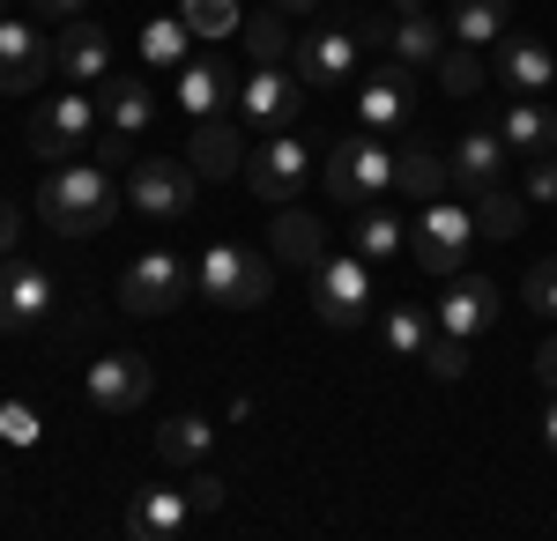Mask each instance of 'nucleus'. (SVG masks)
<instances>
[{
  "instance_id": "nucleus-14",
  "label": "nucleus",
  "mask_w": 557,
  "mask_h": 541,
  "mask_svg": "<svg viewBox=\"0 0 557 541\" xmlns=\"http://www.w3.org/2000/svg\"><path fill=\"white\" fill-rule=\"evenodd\" d=\"M357 23H335V30H305L298 45H290V67H298L305 89H343L349 75H357Z\"/></svg>"
},
{
  "instance_id": "nucleus-28",
  "label": "nucleus",
  "mask_w": 557,
  "mask_h": 541,
  "mask_svg": "<svg viewBox=\"0 0 557 541\" xmlns=\"http://www.w3.org/2000/svg\"><path fill=\"white\" fill-rule=\"evenodd\" d=\"M506 23H513V0H454V15H446L454 45H475V52L506 38Z\"/></svg>"
},
{
  "instance_id": "nucleus-46",
  "label": "nucleus",
  "mask_w": 557,
  "mask_h": 541,
  "mask_svg": "<svg viewBox=\"0 0 557 541\" xmlns=\"http://www.w3.org/2000/svg\"><path fill=\"white\" fill-rule=\"evenodd\" d=\"M283 15H320V0H275Z\"/></svg>"
},
{
  "instance_id": "nucleus-20",
  "label": "nucleus",
  "mask_w": 557,
  "mask_h": 541,
  "mask_svg": "<svg viewBox=\"0 0 557 541\" xmlns=\"http://www.w3.org/2000/svg\"><path fill=\"white\" fill-rule=\"evenodd\" d=\"M238 112H246L253 126H290L305 112V83L283 75V67H253V83L238 89Z\"/></svg>"
},
{
  "instance_id": "nucleus-5",
  "label": "nucleus",
  "mask_w": 557,
  "mask_h": 541,
  "mask_svg": "<svg viewBox=\"0 0 557 541\" xmlns=\"http://www.w3.org/2000/svg\"><path fill=\"white\" fill-rule=\"evenodd\" d=\"M312 312H320V327H364L372 319V260L364 252H327L320 267H312Z\"/></svg>"
},
{
  "instance_id": "nucleus-41",
  "label": "nucleus",
  "mask_w": 557,
  "mask_h": 541,
  "mask_svg": "<svg viewBox=\"0 0 557 541\" xmlns=\"http://www.w3.org/2000/svg\"><path fill=\"white\" fill-rule=\"evenodd\" d=\"M186 498H194V512H215V504H223V475L194 467V490H186Z\"/></svg>"
},
{
  "instance_id": "nucleus-33",
  "label": "nucleus",
  "mask_w": 557,
  "mask_h": 541,
  "mask_svg": "<svg viewBox=\"0 0 557 541\" xmlns=\"http://www.w3.org/2000/svg\"><path fill=\"white\" fill-rule=\"evenodd\" d=\"M431 334H438V319H431L424 304H394V312L380 319V341L394 349V356H424Z\"/></svg>"
},
{
  "instance_id": "nucleus-42",
  "label": "nucleus",
  "mask_w": 557,
  "mask_h": 541,
  "mask_svg": "<svg viewBox=\"0 0 557 541\" xmlns=\"http://www.w3.org/2000/svg\"><path fill=\"white\" fill-rule=\"evenodd\" d=\"M23 8H30V15H38V23H52V30H60V23H75V15H83V0H23Z\"/></svg>"
},
{
  "instance_id": "nucleus-36",
  "label": "nucleus",
  "mask_w": 557,
  "mask_h": 541,
  "mask_svg": "<svg viewBox=\"0 0 557 541\" xmlns=\"http://www.w3.org/2000/svg\"><path fill=\"white\" fill-rule=\"evenodd\" d=\"M431 75H438L446 97H475V89H483V60H475V45H446Z\"/></svg>"
},
{
  "instance_id": "nucleus-32",
  "label": "nucleus",
  "mask_w": 557,
  "mask_h": 541,
  "mask_svg": "<svg viewBox=\"0 0 557 541\" xmlns=\"http://www.w3.org/2000/svg\"><path fill=\"white\" fill-rule=\"evenodd\" d=\"M209 445H215V430L201 416H172L164 430H157V460H164V467H201Z\"/></svg>"
},
{
  "instance_id": "nucleus-40",
  "label": "nucleus",
  "mask_w": 557,
  "mask_h": 541,
  "mask_svg": "<svg viewBox=\"0 0 557 541\" xmlns=\"http://www.w3.org/2000/svg\"><path fill=\"white\" fill-rule=\"evenodd\" d=\"M0 438L23 453V445H38V416L23 408V401H0Z\"/></svg>"
},
{
  "instance_id": "nucleus-29",
  "label": "nucleus",
  "mask_w": 557,
  "mask_h": 541,
  "mask_svg": "<svg viewBox=\"0 0 557 541\" xmlns=\"http://www.w3.org/2000/svg\"><path fill=\"white\" fill-rule=\"evenodd\" d=\"M394 193H401V201H438V193H454V186H446V156H438V149H394Z\"/></svg>"
},
{
  "instance_id": "nucleus-7",
  "label": "nucleus",
  "mask_w": 557,
  "mask_h": 541,
  "mask_svg": "<svg viewBox=\"0 0 557 541\" xmlns=\"http://www.w3.org/2000/svg\"><path fill=\"white\" fill-rule=\"evenodd\" d=\"M89 141H97V104H89V89H60L52 104H38V119H30V149H38L45 164H75Z\"/></svg>"
},
{
  "instance_id": "nucleus-34",
  "label": "nucleus",
  "mask_w": 557,
  "mask_h": 541,
  "mask_svg": "<svg viewBox=\"0 0 557 541\" xmlns=\"http://www.w3.org/2000/svg\"><path fill=\"white\" fill-rule=\"evenodd\" d=\"M186 45H194V30H186L178 15L141 23V67H186Z\"/></svg>"
},
{
  "instance_id": "nucleus-4",
  "label": "nucleus",
  "mask_w": 557,
  "mask_h": 541,
  "mask_svg": "<svg viewBox=\"0 0 557 541\" xmlns=\"http://www.w3.org/2000/svg\"><path fill=\"white\" fill-rule=\"evenodd\" d=\"M380 193H394V149H386L372 126L364 134H343L327 149V201L335 209H372Z\"/></svg>"
},
{
  "instance_id": "nucleus-3",
  "label": "nucleus",
  "mask_w": 557,
  "mask_h": 541,
  "mask_svg": "<svg viewBox=\"0 0 557 541\" xmlns=\"http://www.w3.org/2000/svg\"><path fill=\"white\" fill-rule=\"evenodd\" d=\"M475 252V209L469 201H454V193H438V201H417V223H409V267H424V275H454V267H469Z\"/></svg>"
},
{
  "instance_id": "nucleus-48",
  "label": "nucleus",
  "mask_w": 557,
  "mask_h": 541,
  "mask_svg": "<svg viewBox=\"0 0 557 541\" xmlns=\"http://www.w3.org/2000/svg\"><path fill=\"white\" fill-rule=\"evenodd\" d=\"M0 15H8V0H0Z\"/></svg>"
},
{
  "instance_id": "nucleus-25",
  "label": "nucleus",
  "mask_w": 557,
  "mask_h": 541,
  "mask_svg": "<svg viewBox=\"0 0 557 541\" xmlns=\"http://www.w3.org/2000/svg\"><path fill=\"white\" fill-rule=\"evenodd\" d=\"M268 252L290 260V267H320V260H327V230H320V215H312V209H283V215H275V230H268Z\"/></svg>"
},
{
  "instance_id": "nucleus-23",
  "label": "nucleus",
  "mask_w": 557,
  "mask_h": 541,
  "mask_svg": "<svg viewBox=\"0 0 557 541\" xmlns=\"http://www.w3.org/2000/svg\"><path fill=\"white\" fill-rule=\"evenodd\" d=\"M172 97H178L186 119H223V104L238 97V83H231V67H215V60H186Z\"/></svg>"
},
{
  "instance_id": "nucleus-39",
  "label": "nucleus",
  "mask_w": 557,
  "mask_h": 541,
  "mask_svg": "<svg viewBox=\"0 0 557 541\" xmlns=\"http://www.w3.org/2000/svg\"><path fill=\"white\" fill-rule=\"evenodd\" d=\"M528 209H557V149H543V156H528Z\"/></svg>"
},
{
  "instance_id": "nucleus-43",
  "label": "nucleus",
  "mask_w": 557,
  "mask_h": 541,
  "mask_svg": "<svg viewBox=\"0 0 557 541\" xmlns=\"http://www.w3.org/2000/svg\"><path fill=\"white\" fill-rule=\"evenodd\" d=\"M15 238H23V209H15V201H0V260L15 252Z\"/></svg>"
},
{
  "instance_id": "nucleus-21",
  "label": "nucleus",
  "mask_w": 557,
  "mask_h": 541,
  "mask_svg": "<svg viewBox=\"0 0 557 541\" xmlns=\"http://www.w3.org/2000/svg\"><path fill=\"white\" fill-rule=\"evenodd\" d=\"M186 164H194V178H238V171H246V134L231 119H194Z\"/></svg>"
},
{
  "instance_id": "nucleus-37",
  "label": "nucleus",
  "mask_w": 557,
  "mask_h": 541,
  "mask_svg": "<svg viewBox=\"0 0 557 541\" xmlns=\"http://www.w3.org/2000/svg\"><path fill=\"white\" fill-rule=\"evenodd\" d=\"M424 364H431L438 386H461V378H469V341H461V334H431V341H424Z\"/></svg>"
},
{
  "instance_id": "nucleus-26",
  "label": "nucleus",
  "mask_w": 557,
  "mask_h": 541,
  "mask_svg": "<svg viewBox=\"0 0 557 541\" xmlns=\"http://www.w3.org/2000/svg\"><path fill=\"white\" fill-rule=\"evenodd\" d=\"M349 238H357V252H364L372 267H386V260H401V252H409V223H401L394 209H380V201H372V209L349 215Z\"/></svg>"
},
{
  "instance_id": "nucleus-19",
  "label": "nucleus",
  "mask_w": 557,
  "mask_h": 541,
  "mask_svg": "<svg viewBox=\"0 0 557 541\" xmlns=\"http://www.w3.org/2000/svg\"><path fill=\"white\" fill-rule=\"evenodd\" d=\"M357 38L386 45L401 67H438V52L454 45V30H438V23H431V8H424V15H394L386 30H380V23H357Z\"/></svg>"
},
{
  "instance_id": "nucleus-27",
  "label": "nucleus",
  "mask_w": 557,
  "mask_h": 541,
  "mask_svg": "<svg viewBox=\"0 0 557 541\" xmlns=\"http://www.w3.org/2000/svg\"><path fill=\"white\" fill-rule=\"evenodd\" d=\"M149 119H157V89L141 83V75H120V83H104V126L112 134H149Z\"/></svg>"
},
{
  "instance_id": "nucleus-8",
  "label": "nucleus",
  "mask_w": 557,
  "mask_h": 541,
  "mask_svg": "<svg viewBox=\"0 0 557 541\" xmlns=\"http://www.w3.org/2000/svg\"><path fill=\"white\" fill-rule=\"evenodd\" d=\"M83 393H89V408H104V416H134L157 393V372H149L141 349H104L83 372Z\"/></svg>"
},
{
  "instance_id": "nucleus-9",
  "label": "nucleus",
  "mask_w": 557,
  "mask_h": 541,
  "mask_svg": "<svg viewBox=\"0 0 557 541\" xmlns=\"http://www.w3.org/2000/svg\"><path fill=\"white\" fill-rule=\"evenodd\" d=\"M52 304H60V282H52V267L38 260H0V334H30L52 319Z\"/></svg>"
},
{
  "instance_id": "nucleus-17",
  "label": "nucleus",
  "mask_w": 557,
  "mask_h": 541,
  "mask_svg": "<svg viewBox=\"0 0 557 541\" xmlns=\"http://www.w3.org/2000/svg\"><path fill=\"white\" fill-rule=\"evenodd\" d=\"M506 141H498V126H469L461 141H454V156H446V186L461 193V201H475L483 186H498L506 178Z\"/></svg>"
},
{
  "instance_id": "nucleus-18",
  "label": "nucleus",
  "mask_w": 557,
  "mask_h": 541,
  "mask_svg": "<svg viewBox=\"0 0 557 541\" xmlns=\"http://www.w3.org/2000/svg\"><path fill=\"white\" fill-rule=\"evenodd\" d=\"M491 52H498V89H513V97H543V89H557V52L543 38L506 30Z\"/></svg>"
},
{
  "instance_id": "nucleus-13",
  "label": "nucleus",
  "mask_w": 557,
  "mask_h": 541,
  "mask_svg": "<svg viewBox=\"0 0 557 541\" xmlns=\"http://www.w3.org/2000/svg\"><path fill=\"white\" fill-rule=\"evenodd\" d=\"M438 334H461V341H475V334L498 327V290H491V275H475V267H454L446 282H438Z\"/></svg>"
},
{
  "instance_id": "nucleus-45",
  "label": "nucleus",
  "mask_w": 557,
  "mask_h": 541,
  "mask_svg": "<svg viewBox=\"0 0 557 541\" xmlns=\"http://www.w3.org/2000/svg\"><path fill=\"white\" fill-rule=\"evenodd\" d=\"M543 445L557 453V386H550V408H543Z\"/></svg>"
},
{
  "instance_id": "nucleus-11",
  "label": "nucleus",
  "mask_w": 557,
  "mask_h": 541,
  "mask_svg": "<svg viewBox=\"0 0 557 541\" xmlns=\"http://www.w3.org/2000/svg\"><path fill=\"white\" fill-rule=\"evenodd\" d=\"M127 201L149 223H178V215L194 209V164L186 156H141L127 171Z\"/></svg>"
},
{
  "instance_id": "nucleus-38",
  "label": "nucleus",
  "mask_w": 557,
  "mask_h": 541,
  "mask_svg": "<svg viewBox=\"0 0 557 541\" xmlns=\"http://www.w3.org/2000/svg\"><path fill=\"white\" fill-rule=\"evenodd\" d=\"M520 304H528L535 319H550V327H557V260H535V267H528V282H520Z\"/></svg>"
},
{
  "instance_id": "nucleus-15",
  "label": "nucleus",
  "mask_w": 557,
  "mask_h": 541,
  "mask_svg": "<svg viewBox=\"0 0 557 541\" xmlns=\"http://www.w3.org/2000/svg\"><path fill=\"white\" fill-rule=\"evenodd\" d=\"M52 67H60L67 83L97 89L104 75H112V30H104V23H89V15L60 23V30H52Z\"/></svg>"
},
{
  "instance_id": "nucleus-30",
  "label": "nucleus",
  "mask_w": 557,
  "mask_h": 541,
  "mask_svg": "<svg viewBox=\"0 0 557 541\" xmlns=\"http://www.w3.org/2000/svg\"><path fill=\"white\" fill-rule=\"evenodd\" d=\"M469 209H475V238H520V230H528V193H513L506 178L483 186Z\"/></svg>"
},
{
  "instance_id": "nucleus-10",
  "label": "nucleus",
  "mask_w": 557,
  "mask_h": 541,
  "mask_svg": "<svg viewBox=\"0 0 557 541\" xmlns=\"http://www.w3.org/2000/svg\"><path fill=\"white\" fill-rule=\"evenodd\" d=\"M305 178H312V149H305L298 134H268L260 149H246V186H253L260 201H275V209L298 201Z\"/></svg>"
},
{
  "instance_id": "nucleus-6",
  "label": "nucleus",
  "mask_w": 557,
  "mask_h": 541,
  "mask_svg": "<svg viewBox=\"0 0 557 541\" xmlns=\"http://www.w3.org/2000/svg\"><path fill=\"white\" fill-rule=\"evenodd\" d=\"M186 297H194V267L178 252H141L120 275V304L134 319H172V312H186Z\"/></svg>"
},
{
  "instance_id": "nucleus-22",
  "label": "nucleus",
  "mask_w": 557,
  "mask_h": 541,
  "mask_svg": "<svg viewBox=\"0 0 557 541\" xmlns=\"http://www.w3.org/2000/svg\"><path fill=\"white\" fill-rule=\"evenodd\" d=\"M186 519H194V498H186V490H164V482L134 490V504H127L134 541H172V534H186Z\"/></svg>"
},
{
  "instance_id": "nucleus-1",
  "label": "nucleus",
  "mask_w": 557,
  "mask_h": 541,
  "mask_svg": "<svg viewBox=\"0 0 557 541\" xmlns=\"http://www.w3.org/2000/svg\"><path fill=\"white\" fill-rule=\"evenodd\" d=\"M38 215L45 230H60V238H97V230H112V215H120V178L97 164V156H75V164H52V178L38 186Z\"/></svg>"
},
{
  "instance_id": "nucleus-44",
  "label": "nucleus",
  "mask_w": 557,
  "mask_h": 541,
  "mask_svg": "<svg viewBox=\"0 0 557 541\" xmlns=\"http://www.w3.org/2000/svg\"><path fill=\"white\" fill-rule=\"evenodd\" d=\"M535 378H543V386H557V334L535 349Z\"/></svg>"
},
{
  "instance_id": "nucleus-2",
  "label": "nucleus",
  "mask_w": 557,
  "mask_h": 541,
  "mask_svg": "<svg viewBox=\"0 0 557 541\" xmlns=\"http://www.w3.org/2000/svg\"><path fill=\"white\" fill-rule=\"evenodd\" d=\"M194 290L209 297L215 312H260L275 297V267H260V252H246L238 238H215L194 260Z\"/></svg>"
},
{
  "instance_id": "nucleus-47",
  "label": "nucleus",
  "mask_w": 557,
  "mask_h": 541,
  "mask_svg": "<svg viewBox=\"0 0 557 541\" xmlns=\"http://www.w3.org/2000/svg\"><path fill=\"white\" fill-rule=\"evenodd\" d=\"M431 0H394V15H424Z\"/></svg>"
},
{
  "instance_id": "nucleus-35",
  "label": "nucleus",
  "mask_w": 557,
  "mask_h": 541,
  "mask_svg": "<svg viewBox=\"0 0 557 541\" xmlns=\"http://www.w3.org/2000/svg\"><path fill=\"white\" fill-rule=\"evenodd\" d=\"M178 23H186L194 38H238L246 8H238V0H178Z\"/></svg>"
},
{
  "instance_id": "nucleus-24",
  "label": "nucleus",
  "mask_w": 557,
  "mask_h": 541,
  "mask_svg": "<svg viewBox=\"0 0 557 541\" xmlns=\"http://www.w3.org/2000/svg\"><path fill=\"white\" fill-rule=\"evenodd\" d=\"M498 141H506L513 156H543V149H557V112L543 97H513V104L498 112Z\"/></svg>"
},
{
  "instance_id": "nucleus-16",
  "label": "nucleus",
  "mask_w": 557,
  "mask_h": 541,
  "mask_svg": "<svg viewBox=\"0 0 557 541\" xmlns=\"http://www.w3.org/2000/svg\"><path fill=\"white\" fill-rule=\"evenodd\" d=\"M357 119L372 126V134H401V126L417 119V67H401V60H386L372 83L357 89Z\"/></svg>"
},
{
  "instance_id": "nucleus-31",
  "label": "nucleus",
  "mask_w": 557,
  "mask_h": 541,
  "mask_svg": "<svg viewBox=\"0 0 557 541\" xmlns=\"http://www.w3.org/2000/svg\"><path fill=\"white\" fill-rule=\"evenodd\" d=\"M238 38H246V52H253V67H275V60H290L298 30H290V15L268 0L260 15H246V23H238Z\"/></svg>"
},
{
  "instance_id": "nucleus-12",
  "label": "nucleus",
  "mask_w": 557,
  "mask_h": 541,
  "mask_svg": "<svg viewBox=\"0 0 557 541\" xmlns=\"http://www.w3.org/2000/svg\"><path fill=\"white\" fill-rule=\"evenodd\" d=\"M52 75V30H38V15H0V97H30Z\"/></svg>"
}]
</instances>
